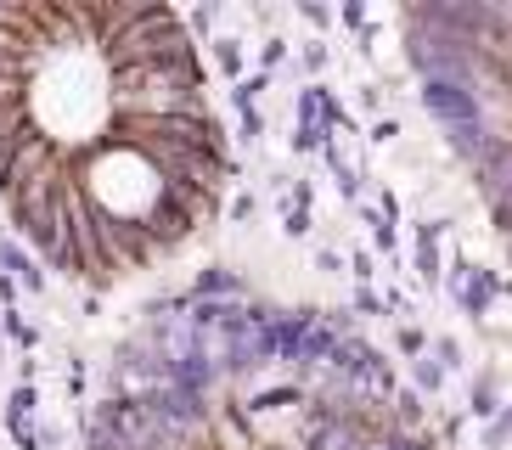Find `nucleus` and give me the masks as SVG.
Listing matches in <instances>:
<instances>
[{"label":"nucleus","mask_w":512,"mask_h":450,"mask_svg":"<svg viewBox=\"0 0 512 450\" xmlns=\"http://www.w3.org/2000/svg\"><path fill=\"white\" fill-rule=\"evenodd\" d=\"M91 450H439L422 428L338 377L254 360L242 377H203L158 389L141 405H113Z\"/></svg>","instance_id":"nucleus-2"},{"label":"nucleus","mask_w":512,"mask_h":450,"mask_svg":"<svg viewBox=\"0 0 512 450\" xmlns=\"http://www.w3.org/2000/svg\"><path fill=\"white\" fill-rule=\"evenodd\" d=\"M226 124L169 6H0V197L57 270L113 287L220 214Z\"/></svg>","instance_id":"nucleus-1"},{"label":"nucleus","mask_w":512,"mask_h":450,"mask_svg":"<svg viewBox=\"0 0 512 450\" xmlns=\"http://www.w3.org/2000/svg\"><path fill=\"white\" fill-rule=\"evenodd\" d=\"M406 40L434 119L512 237V6H422Z\"/></svg>","instance_id":"nucleus-3"}]
</instances>
